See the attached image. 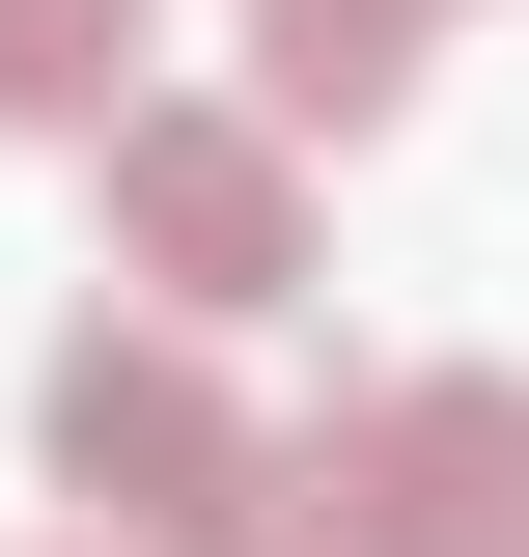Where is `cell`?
Listing matches in <instances>:
<instances>
[{"label":"cell","instance_id":"2","mask_svg":"<svg viewBox=\"0 0 529 557\" xmlns=\"http://www.w3.org/2000/svg\"><path fill=\"white\" fill-rule=\"evenodd\" d=\"M57 502H84L112 557H251V530H279V446L223 418L196 335H57Z\"/></svg>","mask_w":529,"mask_h":557},{"label":"cell","instance_id":"3","mask_svg":"<svg viewBox=\"0 0 529 557\" xmlns=\"http://www.w3.org/2000/svg\"><path fill=\"white\" fill-rule=\"evenodd\" d=\"M84 168H112V251H139V307H168V335L307 307V139H279V112H112Z\"/></svg>","mask_w":529,"mask_h":557},{"label":"cell","instance_id":"5","mask_svg":"<svg viewBox=\"0 0 529 557\" xmlns=\"http://www.w3.org/2000/svg\"><path fill=\"white\" fill-rule=\"evenodd\" d=\"M168 0H0V139H112V112H168Z\"/></svg>","mask_w":529,"mask_h":557},{"label":"cell","instance_id":"1","mask_svg":"<svg viewBox=\"0 0 529 557\" xmlns=\"http://www.w3.org/2000/svg\"><path fill=\"white\" fill-rule=\"evenodd\" d=\"M251 557H529V362H334Z\"/></svg>","mask_w":529,"mask_h":557},{"label":"cell","instance_id":"6","mask_svg":"<svg viewBox=\"0 0 529 557\" xmlns=\"http://www.w3.org/2000/svg\"><path fill=\"white\" fill-rule=\"evenodd\" d=\"M57 557H112V530H57Z\"/></svg>","mask_w":529,"mask_h":557},{"label":"cell","instance_id":"4","mask_svg":"<svg viewBox=\"0 0 529 557\" xmlns=\"http://www.w3.org/2000/svg\"><path fill=\"white\" fill-rule=\"evenodd\" d=\"M418 28H446V0H251V112L279 139H391L418 112Z\"/></svg>","mask_w":529,"mask_h":557}]
</instances>
